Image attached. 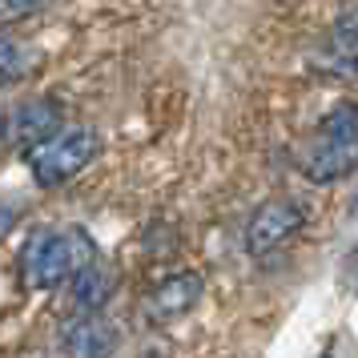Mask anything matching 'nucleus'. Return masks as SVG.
Returning a JSON list of instances; mask_svg holds the SVG:
<instances>
[{"label": "nucleus", "instance_id": "1", "mask_svg": "<svg viewBox=\"0 0 358 358\" xmlns=\"http://www.w3.org/2000/svg\"><path fill=\"white\" fill-rule=\"evenodd\" d=\"M358 169V101H338L318 121L314 137L302 149V173L314 185L342 181Z\"/></svg>", "mask_w": 358, "mask_h": 358}, {"label": "nucleus", "instance_id": "9", "mask_svg": "<svg viewBox=\"0 0 358 358\" xmlns=\"http://www.w3.org/2000/svg\"><path fill=\"white\" fill-rule=\"evenodd\" d=\"M33 73V49H24L17 36L0 33V89L24 81Z\"/></svg>", "mask_w": 358, "mask_h": 358}, {"label": "nucleus", "instance_id": "6", "mask_svg": "<svg viewBox=\"0 0 358 358\" xmlns=\"http://www.w3.org/2000/svg\"><path fill=\"white\" fill-rule=\"evenodd\" d=\"M61 105L49 97H33L17 105L13 113L4 117V125H8V137L17 141V145H41V141H49L52 133H61Z\"/></svg>", "mask_w": 358, "mask_h": 358}, {"label": "nucleus", "instance_id": "4", "mask_svg": "<svg viewBox=\"0 0 358 358\" xmlns=\"http://www.w3.org/2000/svg\"><path fill=\"white\" fill-rule=\"evenodd\" d=\"M302 226H306V210L294 197H270L266 206L254 210L250 226H245V250L254 258H262V254L278 250L282 242H290Z\"/></svg>", "mask_w": 358, "mask_h": 358}, {"label": "nucleus", "instance_id": "13", "mask_svg": "<svg viewBox=\"0 0 358 358\" xmlns=\"http://www.w3.org/2000/svg\"><path fill=\"white\" fill-rule=\"evenodd\" d=\"M318 358H334V350H322V355H318Z\"/></svg>", "mask_w": 358, "mask_h": 358}, {"label": "nucleus", "instance_id": "3", "mask_svg": "<svg viewBox=\"0 0 358 358\" xmlns=\"http://www.w3.org/2000/svg\"><path fill=\"white\" fill-rule=\"evenodd\" d=\"M97 149H101V137L93 129H85V125L52 133L49 141L33 145V153H29V165H33L36 185H41V189L65 185L69 178H77V173H81L85 165H93Z\"/></svg>", "mask_w": 358, "mask_h": 358}, {"label": "nucleus", "instance_id": "5", "mask_svg": "<svg viewBox=\"0 0 358 358\" xmlns=\"http://www.w3.org/2000/svg\"><path fill=\"white\" fill-rule=\"evenodd\" d=\"M201 286H206V282H201V274H189V270L165 278V282H157V286L149 290L145 314L153 318V322H173V318L189 314V310L201 302Z\"/></svg>", "mask_w": 358, "mask_h": 358}, {"label": "nucleus", "instance_id": "8", "mask_svg": "<svg viewBox=\"0 0 358 358\" xmlns=\"http://www.w3.org/2000/svg\"><path fill=\"white\" fill-rule=\"evenodd\" d=\"M113 270L105 266V262H89L85 270H77L73 274V302L85 310V314H101V306L113 298Z\"/></svg>", "mask_w": 358, "mask_h": 358}, {"label": "nucleus", "instance_id": "2", "mask_svg": "<svg viewBox=\"0 0 358 358\" xmlns=\"http://www.w3.org/2000/svg\"><path fill=\"white\" fill-rule=\"evenodd\" d=\"M97 258V245L85 229H49L36 234L33 245L24 250V270L36 290H52L61 282H73L77 270H85Z\"/></svg>", "mask_w": 358, "mask_h": 358}, {"label": "nucleus", "instance_id": "7", "mask_svg": "<svg viewBox=\"0 0 358 358\" xmlns=\"http://www.w3.org/2000/svg\"><path fill=\"white\" fill-rule=\"evenodd\" d=\"M117 330L101 314H85L65 326V358H113Z\"/></svg>", "mask_w": 358, "mask_h": 358}, {"label": "nucleus", "instance_id": "12", "mask_svg": "<svg viewBox=\"0 0 358 358\" xmlns=\"http://www.w3.org/2000/svg\"><path fill=\"white\" fill-rule=\"evenodd\" d=\"M13 222H17V213H13L8 206H4V201H0V242L8 238V229H13Z\"/></svg>", "mask_w": 358, "mask_h": 358}, {"label": "nucleus", "instance_id": "10", "mask_svg": "<svg viewBox=\"0 0 358 358\" xmlns=\"http://www.w3.org/2000/svg\"><path fill=\"white\" fill-rule=\"evenodd\" d=\"M52 0H0V24H17V20L33 17L41 8H49Z\"/></svg>", "mask_w": 358, "mask_h": 358}, {"label": "nucleus", "instance_id": "11", "mask_svg": "<svg viewBox=\"0 0 358 358\" xmlns=\"http://www.w3.org/2000/svg\"><path fill=\"white\" fill-rule=\"evenodd\" d=\"M338 33H346V36H358V0L342 13V20H338Z\"/></svg>", "mask_w": 358, "mask_h": 358}]
</instances>
